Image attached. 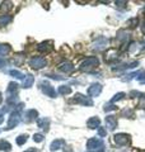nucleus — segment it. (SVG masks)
<instances>
[{"mask_svg":"<svg viewBox=\"0 0 145 152\" xmlns=\"http://www.w3.org/2000/svg\"><path fill=\"white\" fill-rule=\"evenodd\" d=\"M99 65V60L97 58V57H89V58L84 60L83 62L80 64V70L81 71H90L92 69L97 67V66Z\"/></svg>","mask_w":145,"mask_h":152,"instance_id":"f257e3e1","label":"nucleus"},{"mask_svg":"<svg viewBox=\"0 0 145 152\" xmlns=\"http://www.w3.org/2000/svg\"><path fill=\"white\" fill-rule=\"evenodd\" d=\"M103 142L102 140H99V138H90L88 142H87V147H88V150L89 151H94L97 152L98 150L102 151L103 150Z\"/></svg>","mask_w":145,"mask_h":152,"instance_id":"f03ea898","label":"nucleus"},{"mask_svg":"<svg viewBox=\"0 0 145 152\" xmlns=\"http://www.w3.org/2000/svg\"><path fill=\"white\" fill-rule=\"evenodd\" d=\"M19 121H21V114H19V112H13L10 114V117H9V121H8V129H12V128L17 127V124L19 123Z\"/></svg>","mask_w":145,"mask_h":152,"instance_id":"7ed1b4c3","label":"nucleus"},{"mask_svg":"<svg viewBox=\"0 0 145 152\" xmlns=\"http://www.w3.org/2000/svg\"><path fill=\"white\" fill-rule=\"evenodd\" d=\"M30 66H32L33 69H42L46 66V60L41 56H37V57H33L30 61Z\"/></svg>","mask_w":145,"mask_h":152,"instance_id":"20e7f679","label":"nucleus"},{"mask_svg":"<svg viewBox=\"0 0 145 152\" xmlns=\"http://www.w3.org/2000/svg\"><path fill=\"white\" fill-rule=\"evenodd\" d=\"M101 91H102V85H101V84H93V85H90V86L88 88L89 98L98 96V95L101 94Z\"/></svg>","mask_w":145,"mask_h":152,"instance_id":"39448f33","label":"nucleus"},{"mask_svg":"<svg viewBox=\"0 0 145 152\" xmlns=\"http://www.w3.org/2000/svg\"><path fill=\"white\" fill-rule=\"evenodd\" d=\"M41 90L43 91V94H46V95H47V96H51V98H55V96H56V91H55V89L52 88L50 84L41 83Z\"/></svg>","mask_w":145,"mask_h":152,"instance_id":"423d86ee","label":"nucleus"},{"mask_svg":"<svg viewBox=\"0 0 145 152\" xmlns=\"http://www.w3.org/2000/svg\"><path fill=\"white\" fill-rule=\"evenodd\" d=\"M74 102L78 104H83V105H93V102L89 96H83L81 94H76L74 98Z\"/></svg>","mask_w":145,"mask_h":152,"instance_id":"0eeeda50","label":"nucleus"},{"mask_svg":"<svg viewBox=\"0 0 145 152\" xmlns=\"http://www.w3.org/2000/svg\"><path fill=\"white\" fill-rule=\"evenodd\" d=\"M115 141H116V143H117L118 146H125V145L129 143L130 138H129L127 134H125V133H120V134L115 136Z\"/></svg>","mask_w":145,"mask_h":152,"instance_id":"6e6552de","label":"nucleus"},{"mask_svg":"<svg viewBox=\"0 0 145 152\" xmlns=\"http://www.w3.org/2000/svg\"><path fill=\"white\" fill-rule=\"evenodd\" d=\"M106 123H107V127L109 131H113L116 127H117V118L115 115H108L106 117Z\"/></svg>","mask_w":145,"mask_h":152,"instance_id":"1a4fd4ad","label":"nucleus"},{"mask_svg":"<svg viewBox=\"0 0 145 152\" xmlns=\"http://www.w3.org/2000/svg\"><path fill=\"white\" fill-rule=\"evenodd\" d=\"M60 71H62V72H66V74H70L74 71V66H72L70 62H62L60 66H59Z\"/></svg>","mask_w":145,"mask_h":152,"instance_id":"9d476101","label":"nucleus"},{"mask_svg":"<svg viewBox=\"0 0 145 152\" xmlns=\"http://www.w3.org/2000/svg\"><path fill=\"white\" fill-rule=\"evenodd\" d=\"M87 124H88L89 128H99L101 121H99V118H98V117H92L90 119H88Z\"/></svg>","mask_w":145,"mask_h":152,"instance_id":"9b49d317","label":"nucleus"},{"mask_svg":"<svg viewBox=\"0 0 145 152\" xmlns=\"http://www.w3.org/2000/svg\"><path fill=\"white\" fill-rule=\"evenodd\" d=\"M37 117H38V113H37V110H35V109H31V110H28L26 113V119H27V122L35 121V119H37Z\"/></svg>","mask_w":145,"mask_h":152,"instance_id":"f8f14e48","label":"nucleus"},{"mask_svg":"<svg viewBox=\"0 0 145 152\" xmlns=\"http://www.w3.org/2000/svg\"><path fill=\"white\" fill-rule=\"evenodd\" d=\"M62 145H64V141H62V140H55V141L51 143L50 150H51V151H56V150L61 148V146H62Z\"/></svg>","mask_w":145,"mask_h":152,"instance_id":"ddd939ff","label":"nucleus"},{"mask_svg":"<svg viewBox=\"0 0 145 152\" xmlns=\"http://www.w3.org/2000/svg\"><path fill=\"white\" fill-rule=\"evenodd\" d=\"M48 119L47 118H41V119H37V124H38V127L40 128H42V129H48Z\"/></svg>","mask_w":145,"mask_h":152,"instance_id":"4468645a","label":"nucleus"},{"mask_svg":"<svg viewBox=\"0 0 145 152\" xmlns=\"http://www.w3.org/2000/svg\"><path fill=\"white\" fill-rule=\"evenodd\" d=\"M33 83H35V77L32 75H28L27 77H24V83H23V86L24 88H31Z\"/></svg>","mask_w":145,"mask_h":152,"instance_id":"2eb2a0df","label":"nucleus"},{"mask_svg":"<svg viewBox=\"0 0 145 152\" xmlns=\"http://www.w3.org/2000/svg\"><path fill=\"white\" fill-rule=\"evenodd\" d=\"M12 150V146H10V143L9 142H7V141H0V151H5V152H9Z\"/></svg>","mask_w":145,"mask_h":152,"instance_id":"dca6fc26","label":"nucleus"},{"mask_svg":"<svg viewBox=\"0 0 145 152\" xmlns=\"http://www.w3.org/2000/svg\"><path fill=\"white\" fill-rule=\"evenodd\" d=\"M51 48L52 47L50 46V43H47V42H43V43H41L37 47V50L40 52H48V51H51Z\"/></svg>","mask_w":145,"mask_h":152,"instance_id":"f3484780","label":"nucleus"},{"mask_svg":"<svg viewBox=\"0 0 145 152\" xmlns=\"http://www.w3.org/2000/svg\"><path fill=\"white\" fill-rule=\"evenodd\" d=\"M12 22V17L10 15H0V27L7 26L8 23Z\"/></svg>","mask_w":145,"mask_h":152,"instance_id":"a211bd4d","label":"nucleus"},{"mask_svg":"<svg viewBox=\"0 0 145 152\" xmlns=\"http://www.w3.org/2000/svg\"><path fill=\"white\" fill-rule=\"evenodd\" d=\"M57 93H59L60 95H67L71 93V89L69 86H65V85H62V86H60L59 89H57Z\"/></svg>","mask_w":145,"mask_h":152,"instance_id":"6ab92c4d","label":"nucleus"},{"mask_svg":"<svg viewBox=\"0 0 145 152\" xmlns=\"http://www.w3.org/2000/svg\"><path fill=\"white\" fill-rule=\"evenodd\" d=\"M9 74H10L13 77H17V79H24V75L21 72V71L18 70H10L9 71Z\"/></svg>","mask_w":145,"mask_h":152,"instance_id":"aec40b11","label":"nucleus"},{"mask_svg":"<svg viewBox=\"0 0 145 152\" xmlns=\"http://www.w3.org/2000/svg\"><path fill=\"white\" fill-rule=\"evenodd\" d=\"M18 90V84L17 83H10L8 86V93L9 94H13V93H17Z\"/></svg>","mask_w":145,"mask_h":152,"instance_id":"412c9836","label":"nucleus"},{"mask_svg":"<svg viewBox=\"0 0 145 152\" xmlns=\"http://www.w3.org/2000/svg\"><path fill=\"white\" fill-rule=\"evenodd\" d=\"M27 138H28L27 134H22V136L17 137V145H18V146L24 145V143H26V141H27Z\"/></svg>","mask_w":145,"mask_h":152,"instance_id":"4be33fe9","label":"nucleus"},{"mask_svg":"<svg viewBox=\"0 0 145 152\" xmlns=\"http://www.w3.org/2000/svg\"><path fill=\"white\" fill-rule=\"evenodd\" d=\"M10 51V47L8 45H0V55H7Z\"/></svg>","mask_w":145,"mask_h":152,"instance_id":"5701e85b","label":"nucleus"},{"mask_svg":"<svg viewBox=\"0 0 145 152\" xmlns=\"http://www.w3.org/2000/svg\"><path fill=\"white\" fill-rule=\"evenodd\" d=\"M124 96H125V94H124V93H118V94H116V95H115V98H112V100H111V102L115 103V102H117V100H121V99H122Z\"/></svg>","mask_w":145,"mask_h":152,"instance_id":"b1692460","label":"nucleus"},{"mask_svg":"<svg viewBox=\"0 0 145 152\" xmlns=\"http://www.w3.org/2000/svg\"><path fill=\"white\" fill-rule=\"evenodd\" d=\"M106 134H107V132H106V129L103 127H99L98 128V136L99 137H106Z\"/></svg>","mask_w":145,"mask_h":152,"instance_id":"393cba45","label":"nucleus"},{"mask_svg":"<svg viewBox=\"0 0 145 152\" xmlns=\"http://www.w3.org/2000/svg\"><path fill=\"white\" fill-rule=\"evenodd\" d=\"M33 140H35L36 142H42L43 141V136L42 134H35V138Z\"/></svg>","mask_w":145,"mask_h":152,"instance_id":"a878e982","label":"nucleus"},{"mask_svg":"<svg viewBox=\"0 0 145 152\" xmlns=\"http://www.w3.org/2000/svg\"><path fill=\"white\" fill-rule=\"evenodd\" d=\"M104 110L106 112H109V110H116V107L115 105H107L104 108Z\"/></svg>","mask_w":145,"mask_h":152,"instance_id":"bb28decb","label":"nucleus"},{"mask_svg":"<svg viewBox=\"0 0 145 152\" xmlns=\"http://www.w3.org/2000/svg\"><path fill=\"white\" fill-rule=\"evenodd\" d=\"M24 152H38L36 148H28L27 151H24Z\"/></svg>","mask_w":145,"mask_h":152,"instance_id":"cd10ccee","label":"nucleus"},{"mask_svg":"<svg viewBox=\"0 0 145 152\" xmlns=\"http://www.w3.org/2000/svg\"><path fill=\"white\" fill-rule=\"evenodd\" d=\"M4 65H5V61H4V60H1V58H0V67H1V66H4Z\"/></svg>","mask_w":145,"mask_h":152,"instance_id":"c85d7f7f","label":"nucleus"},{"mask_svg":"<svg viewBox=\"0 0 145 152\" xmlns=\"http://www.w3.org/2000/svg\"><path fill=\"white\" fill-rule=\"evenodd\" d=\"M141 31H143V33L145 34V23H144V26H141Z\"/></svg>","mask_w":145,"mask_h":152,"instance_id":"c756f323","label":"nucleus"},{"mask_svg":"<svg viewBox=\"0 0 145 152\" xmlns=\"http://www.w3.org/2000/svg\"><path fill=\"white\" fill-rule=\"evenodd\" d=\"M1 100H3V98H1V94H0V103H1Z\"/></svg>","mask_w":145,"mask_h":152,"instance_id":"7c9ffc66","label":"nucleus"},{"mask_svg":"<svg viewBox=\"0 0 145 152\" xmlns=\"http://www.w3.org/2000/svg\"><path fill=\"white\" fill-rule=\"evenodd\" d=\"M144 48H145V42H144Z\"/></svg>","mask_w":145,"mask_h":152,"instance_id":"2f4dec72","label":"nucleus"},{"mask_svg":"<svg viewBox=\"0 0 145 152\" xmlns=\"http://www.w3.org/2000/svg\"><path fill=\"white\" fill-rule=\"evenodd\" d=\"M143 152H145V151H143Z\"/></svg>","mask_w":145,"mask_h":152,"instance_id":"473e14b6","label":"nucleus"}]
</instances>
